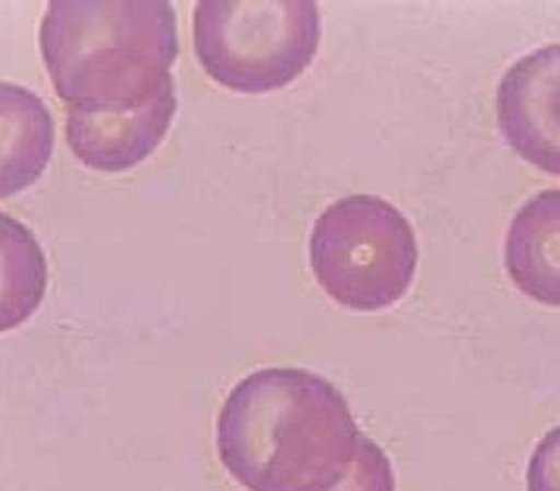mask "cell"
I'll return each mask as SVG.
<instances>
[{"mask_svg": "<svg viewBox=\"0 0 560 491\" xmlns=\"http://www.w3.org/2000/svg\"><path fill=\"white\" fill-rule=\"evenodd\" d=\"M363 436L346 396L294 366L237 382L215 425L220 460L247 491H334L351 472Z\"/></svg>", "mask_w": 560, "mask_h": 491, "instance_id": "1", "label": "cell"}, {"mask_svg": "<svg viewBox=\"0 0 560 491\" xmlns=\"http://www.w3.org/2000/svg\"><path fill=\"white\" fill-rule=\"evenodd\" d=\"M39 47L67 110H136L173 81L177 14L167 0H51Z\"/></svg>", "mask_w": 560, "mask_h": 491, "instance_id": "2", "label": "cell"}, {"mask_svg": "<svg viewBox=\"0 0 560 491\" xmlns=\"http://www.w3.org/2000/svg\"><path fill=\"white\" fill-rule=\"evenodd\" d=\"M322 20L314 0H200L195 51L210 79L237 93L279 91L318 54Z\"/></svg>", "mask_w": 560, "mask_h": 491, "instance_id": "3", "label": "cell"}, {"mask_svg": "<svg viewBox=\"0 0 560 491\" xmlns=\"http://www.w3.org/2000/svg\"><path fill=\"white\" fill-rule=\"evenodd\" d=\"M420 262L410 220L376 195H349L319 213L310 267L339 306L378 312L408 294Z\"/></svg>", "mask_w": 560, "mask_h": 491, "instance_id": "4", "label": "cell"}, {"mask_svg": "<svg viewBox=\"0 0 560 491\" xmlns=\"http://www.w3.org/2000/svg\"><path fill=\"white\" fill-rule=\"evenodd\" d=\"M498 128L515 153L560 176V44L537 47L505 69L495 89Z\"/></svg>", "mask_w": 560, "mask_h": 491, "instance_id": "5", "label": "cell"}, {"mask_svg": "<svg viewBox=\"0 0 560 491\" xmlns=\"http://www.w3.org/2000/svg\"><path fill=\"white\" fill-rule=\"evenodd\" d=\"M178 101L175 81L150 103L124 114L67 110V143L94 171L121 173L150 157L167 136Z\"/></svg>", "mask_w": 560, "mask_h": 491, "instance_id": "6", "label": "cell"}, {"mask_svg": "<svg viewBox=\"0 0 560 491\" xmlns=\"http://www.w3.org/2000/svg\"><path fill=\"white\" fill-rule=\"evenodd\" d=\"M514 287L547 307H560V188H545L515 212L504 243Z\"/></svg>", "mask_w": 560, "mask_h": 491, "instance_id": "7", "label": "cell"}, {"mask_svg": "<svg viewBox=\"0 0 560 491\" xmlns=\"http://www.w3.org/2000/svg\"><path fill=\"white\" fill-rule=\"evenodd\" d=\"M2 198L19 195L44 173L56 140L54 118L38 96L2 83Z\"/></svg>", "mask_w": 560, "mask_h": 491, "instance_id": "8", "label": "cell"}, {"mask_svg": "<svg viewBox=\"0 0 560 491\" xmlns=\"http://www.w3.org/2000/svg\"><path fill=\"white\" fill-rule=\"evenodd\" d=\"M334 491H396L390 458L373 439L363 436L351 472Z\"/></svg>", "mask_w": 560, "mask_h": 491, "instance_id": "9", "label": "cell"}, {"mask_svg": "<svg viewBox=\"0 0 560 491\" xmlns=\"http://www.w3.org/2000/svg\"><path fill=\"white\" fill-rule=\"evenodd\" d=\"M525 482L527 491H560V425L535 446Z\"/></svg>", "mask_w": 560, "mask_h": 491, "instance_id": "10", "label": "cell"}]
</instances>
